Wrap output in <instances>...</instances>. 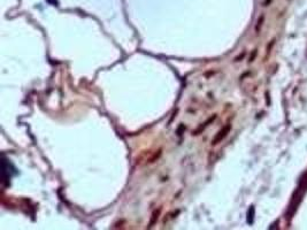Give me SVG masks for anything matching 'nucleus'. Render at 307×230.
Segmentation results:
<instances>
[{
    "label": "nucleus",
    "mask_w": 307,
    "mask_h": 230,
    "mask_svg": "<svg viewBox=\"0 0 307 230\" xmlns=\"http://www.w3.org/2000/svg\"><path fill=\"white\" fill-rule=\"evenodd\" d=\"M307 190V174H305L304 176L300 178L299 184H298L297 191H296V194L293 195L292 200H291L290 204V208H289V217H292L293 213H294L296 208L298 207L300 200L302 199V195H304L305 191Z\"/></svg>",
    "instance_id": "1"
},
{
    "label": "nucleus",
    "mask_w": 307,
    "mask_h": 230,
    "mask_svg": "<svg viewBox=\"0 0 307 230\" xmlns=\"http://www.w3.org/2000/svg\"><path fill=\"white\" fill-rule=\"evenodd\" d=\"M230 130V125H227L226 128H224V130H222V131H220L219 132V135L215 137V139L213 140V145H215V144H217V142H220V140L222 139L223 137H226L227 136V132Z\"/></svg>",
    "instance_id": "2"
},
{
    "label": "nucleus",
    "mask_w": 307,
    "mask_h": 230,
    "mask_svg": "<svg viewBox=\"0 0 307 230\" xmlns=\"http://www.w3.org/2000/svg\"><path fill=\"white\" fill-rule=\"evenodd\" d=\"M253 218H254V207L252 206L251 208L249 209V213H247V222H249L250 224H252V223H253Z\"/></svg>",
    "instance_id": "3"
}]
</instances>
